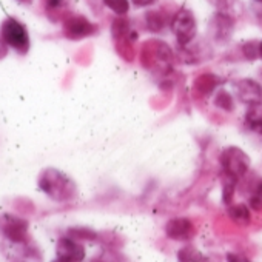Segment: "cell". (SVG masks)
<instances>
[{
    "label": "cell",
    "instance_id": "1",
    "mask_svg": "<svg viewBox=\"0 0 262 262\" xmlns=\"http://www.w3.org/2000/svg\"><path fill=\"white\" fill-rule=\"evenodd\" d=\"M39 188L56 202L73 201L77 194L74 181L57 168H45L39 176Z\"/></svg>",
    "mask_w": 262,
    "mask_h": 262
},
{
    "label": "cell",
    "instance_id": "2",
    "mask_svg": "<svg viewBox=\"0 0 262 262\" xmlns=\"http://www.w3.org/2000/svg\"><path fill=\"white\" fill-rule=\"evenodd\" d=\"M0 37L8 43V47H11L22 56H25L30 51L31 40L28 30L22 22H19L14 17H7L4 20L2 27H0Z\"/></svg>",
    "mask_w": 262,
    "mask_h": 262
},
{
    "label": "cell",
    "instance_id": "3",
    "mask_svg": "<svg viewBox=\"0 0 262 262\" xmlns=\"http://www.w3.org/2000/svg\"><path fill=\"white\" fill-rule=\"evenodd\" d=\"M171 31L181 47L190 45L198 33L194 14L188 8H181L171 19Z\"/></svg>",
    "mask_w": 262,
    "mask_h": 262
},
{
    "label": "cell",
    "instance_id": "4",
    "mask_svg": "<svg viewBox=\"0 0 262 262\" xmlns=\"http://www.w3.org/2000/svg\"><path fill=\"white\" fill-rule=\"evenodd\" d=\"M221 165L227 176L239 181L250 170V158L237 147H227L221 153Z\"/></svg>",
    "mask_w": 262,
    "mask_h": 262
},
{
    "label": "cell",
    "instance_id": "5",
    "mask_svg": "<svg viewBox=\"0 0 262 262\" xmlns=\"http://www.w3.org/2000/svg\"><path fill=\"white\" fill-rule=\"evenodd\" d=\"M97 33V25L90 22L86 17L74 14L63 20V34L70 40H80Z\"/></svg>",
    "mask_w": 262,
    "mask_h": 262
},
{
    "label": "cell",
    "instance_id": "6",
    "mask_svg": "<svg viewBox=\"0 0 262 262\" xmlns=\"http://www.w3.org/2000/svg\"><path fill=\"white\" fill-rule=\"evenodd\" d=\"M208 30H210V36L214 42L225 43L230 40V37L234 31V20L225 11H217L211 17Z\"/></svg>",
    "mask_w": 262,
    "mask_h": 262
},
{
    "label": "cell",
    "instance_id": "7",
    "mask_svg": "<svg viewBox=\"0 0 262 262\" xmlns=\"http://www.w3.org/2000/svg\"><path fill=\"white\" fill-rule=\"evenodd\" d=\"M56 259L60 262H79L85 259V247L79 239L68 236L60 237L56 247Z\"/></svg>",
    "mask_w": 262,
    "mask_h": 262
},
{
    "label": "cell",
    "instance_id": "8",
    "mask_svg": "<svg viewBox=\"0 0 262 262\" xmlns=\"http://www.w3.org/2000/svg\"><path fill=\"white\" fill-rule=\"evenodd\" d=\"M4 234L13 244H27L28 241V222L17 216H5L2 225Z\"/></svg>",
    "mask_w": 262,
    "mask_h": 262
},
{
    "label": "cell",
    "instance_id": "9",
    "mask_svg": "<svg viewBox=\"0 0 262 262\" xmlns=\"http://www.w3.org/2000/svg\"><path fill=\"white\" fill-rule=\"evenodd\" d=\"M196 230H194V225L190 219L187 217H174V219H170L165 225V234L173 239V241H190L193 239Z\"/></svg>",
    "mask_w": 262,
    "mask_h": 262
},
{
    "label": "cell",
    "instance_id": "10",
    "mask_svg": "<svg viewBox=\"0 0 262 262\" xmlns=\"http://www.w3.org/2000/svg\"><path fill=\"white\" fill-rule=\"evenodd\" d=\"M237 97L247 105H253L262 100V86L253 79H242L236 83Z\"/></svg>",
    "mask_w": 262,
    "mask_h": 262
},
{
    "label": "cell",
    "instance_id": "11",
    "mask_svg": "<svg viewBox=\"0 0 262 262\" xmlns=\"http://www.w3.org/2000/svg\"><path fill=\"white\" fill-rule=\"evenodd\" d=\"M248 111L245 114V125L256 135L262 136V103H253L248 105Z\"/></svg>",
    "mask_w": 262,
    "mask_h": 262
},
{
    "label": "cell",
    "instance_id": "12",
    "mask_svg": "<svg viewBox=\"0 0 262 262\" xmlns=\"http://www.w3.org/2000/svg\"><path fill=\"white\" fill-rule=\"evenodd\" d=\"M219 83H221V80L214 74H201L194 80V90L199 96H208L214 91V88Z\"/></svg>",
    "mask_w": 262,
    "mask_h": 262
},
{
    "label": "cell",
    "instance_id": "13",
    "mask_svg": "<svg viewBox=\"0 0 262 262\" xmlns=\"http://www.w3.org/2000/svg\"><path fill=\"white\" fill-rule=\"evenodd\" d=\"M228 216L237 224V225H248L251 221L250 210L245 204H231L228 205Z\"/></svg>",
    "mask_w": 262,
    "mask_h": 262
},
{
    "label": "cell",
    "instance_id": "14",
    "mask_svg": "<svg viewBox=\"0 0 262 262\" xmlns=\"http://www.w3.org/2000/svg\"><path fill=\"white\" fill-rule=\"evenodd\" d=\"M145 22H147V28L153 33H159L165 28L167 24V17L165 14H162L158 10H151L145 14Z\"/></svg>",
    "mask_w": 262,
    "mask_h": 262
},
{
    "label": "cell",
    "instance_id": "15",
    "mask_svg": "<svg viewBox=\"0 0 262 262\" xmlns=\"http://www.w3.org/2000/svg\"><path fill=\"white\" fill-rule=\"evenodd\" d=\"M236 182H237V179L225 174V179L222 182V201H224L225 205H231V202H233V196H234V190H236Z\"/></svg>",
    "mask_w": 262,
    "mask_h": 262
},
{
    "label": "cell",
    "instance_id": "16",
    "mask_svg": "<svg viewBox=\"0 0 262 262\" xmlns=\"http://www.w3.org/2000/svg\"><path fill=\"white\" fill-rule=\"evenodd\" d=\"M178 259L179 260H193V262H199V260H207V257L193 245H187L184 248L179 250L178 253Z\"/></svg>",
    "mask_w": 262,
    "mask_h": 262
},
{
    "label": "cell",
    "instance_id": "17",
    "mask_svg": "<svg viewBox=\"0 0 262 262\" xmlns=\"http://www.w3.org/2000/svg\"><path fill=\"white\" fill-rule=\"evenodd\" d=\"M213 103H214V106H217V108H221V110H224V111H233V108H234L233 96H231L230 93L224 91V90L219 91V93L214 96Z\"/></svg>",
    "mask_w": 262,
    "mask_h": 262
},
{
    "label": "cell",
    "instance_id": "18",
    "mask_svg": "<svg viewBox=\"0 0 262 262\" xmlns=\"http://www.w3.org/2000/svg\"><path fill=\"white\" fill-rule=\"evenodd\" d=\"M103 5L117 16H125L129 10L128 0H103Z\"/></svg>",
    "mask_w": 262,
    "mask_h": 262
},
{
    "label": "cell",
    "instance_id": "19",
    "mask_svg": "<svg viewBox=\"0 0 262 262\" xmlns=\"http://www.w3.org/2000/svg\"><path fill=\"white\" fill-rule=\"evenodd\" d=\"M111 33H113V37L116 40H119L120 37H125L129 30H128V22L125 19H116L113 22V27H111Z\"/></svg>",
    "mask_w": 262,
    "mask_h": 262
},
{
    "label": "cell",
    "instance_id": "20",
    "mask_svg": "<svg viewBox=\"0 0 262 262\" xmlns=\"http://www.w3.org/2000/svg\"><path fill=\"white\" fill-rule=\"evenodd\" d=\"M70 236L76 237V239H96L97 234L91 230H86V228H71L70 230Z\"/></svg>",
    "mask_w": 262,
    "mask_h": 262
},
{
    "label": "cell",
    "instance_id": "21",
    "mask_svg": "<svg viewBox=\"0 0 262 262\" xmlns=\"http://www.w3.org/2000/svg\"><path fill=\"white\" fill-rule=\"evenodd\" d=\"M242 51H244V56L250 60L259 57V42H250V43H245L242 47Z\"/></svg>",
    "mask_w": 262,
    "mask_h": 262
},
{
    "label": "cell",
    "instance_id": "22",
    "mask_svg": "<svg viewBox=\"0 0 262 262\" xmlns=\"http://www.w3.org/2000/svg\"><path fill=\"white\" fill-rule=\"evenodd\" d=\"M208 4L213 5L214 8H217L219 11H225L228 8L230 0H208Z\"/></svg>",
    "mask_w": 262,
    "mask_h": 262
},
{
    "label": "cell",
    "instance_id": "23",
    "mask_svg": "<svg viewBox=\"0 0 262 262\" xmlns=\"http://www.w3.org/2000/svg\"><path fill=\"white\" fill-rule=\"evenodd\" d=\"M131 2H133V5L138 8H147V7L155 5L158 0H131Z\"/></svg>",
    "mask_w": 262,
    "mask_h": 262
},
{
    "label": "cell",
    "instance_id": "24",
    "mask_svg": "<svg viewBox=\"0 0 262 262\" xmlns=\"http://www.w3.org/2000/svg\"><path fill=\"white\" fill-rule=\"evenodd\" d=\"M8 48H10L8 43L0 37V60H4L8 56Z\"/></svg>",
    "mask_w": 262,
    "mask_h": 262
},
{
    "label": "cell",
    "instance_id": "25",
    "mask_svg": "<svg viewBox=\"0 0 262 262\" xmlns=\"http://www.w3.org/2000/svg\"><path fill=\"white\" fill-rule=\"evenodd\" d=\"M227 259H228V260H239V262H247V260H248V257L241 256L239 253H228V254H227Z\"/></svg>",
    "mask_w": 262,
    "mask_h": 262
},
{
    "label": "cell",
    "instance_id": "26",
    "mask_svg": "<svg viewBox=\"0 0 262 262\" xmlns=\"http://www.w3.org/2000/svg\"><path fill=\"white\" fill-rule=\"evenodd\" d=\"M256 193H257V194H260V196H262V182H260V184H259V185H257V190H256Z\"/></svg>",
    "mask_w": 262,
    "mask_h": 262
},
{
    "label": "cell",
    "instance_id": "27",
    "mask_svg": "<svg viewBox=\"0 0 262 262\" xmlns=\"http://www.w3.org/2000/svg\"><path fill=\"white\" fill-rule=\"evenodd\" d=\"M259 57L262 59V40L259 42Z\"/></svg>",
    "mask_w": 262,
    "mask_h": 262
},
{
    "label": "cell",
    "instance_id": "28",
    "mask_svg": "<svg viewBox=\"0 0 262 262\" xmlns=\"http://www.w3.org/2000/svg\"><path fill=\"white\" fill-rule=\"evenodd\" d=\"M17 2H20V4H25V5H27V4H31L33 0H17Z\"/></svg>",
    "mask_w": 262,
    "mask_h": 262
},
{
    "label": "cell",
    "instance_id": "29",
    "mask_svg": "<svg viewBox=\"0 0 262 262\" xmlns=\"http://www.w3.org/2000/svg\"><path fill=\"white\" fill-rule=\"evenodd\" d=\"M257 2H259V4H262V0H257Z\"/></svg>",
    "mask_w": 262,
    "mask_h": 262
}]
</instances>
